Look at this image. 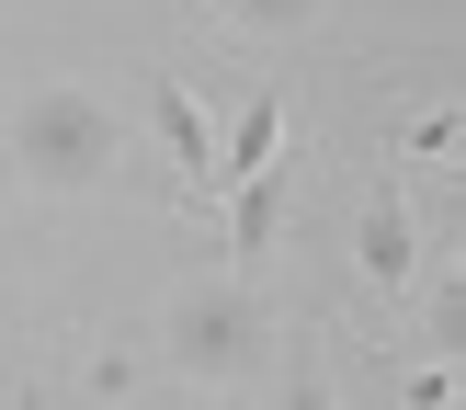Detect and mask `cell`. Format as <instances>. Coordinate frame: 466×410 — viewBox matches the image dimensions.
Returning a JSON list of instances; mask_svg holds the SVG:
<instances>
[{"instance_id":"obj_7","label":"cell","mask_w":466,"mask_h":410,"mask_svg":"<svg viewBox=\"0 0 466 410\" xmlns=\"http://www.w3.org/2000/svg\"><path fill=\"white\" fill-rule=\"evenodd\" d=\"M273 410H341V399H330V364H319V342H296V354H285V399H273Z\"/></svg>"},{"instance_id":"obj_6","label":"cell","mask_w":466,"mask_h":410,"mask_svg":"<svg viewBox=\"0 0 466 410\" xmlns=\"http://www.w3.org/2000/svg\"><path fill=\"white\" fill-rule=\"evenodd\" d=\"M387 159H399V171H444V159H455V103H421V114L399 126V149H387Z\"/></svg>"},{"instance_id":"obj_1","label":"cell","mask_w":466,"mask_h":410,"mask_svg":"<svg viewBox=\"0 0 466 410\" xmlns=\"http://www.w3.org/2000/svg\"><path fill=\"white\" fill-rule=\"evenodd\" d=\"M262 342H273V308H262V285H239V273H217V285H182V308H171V354H182V376H250L262 364Z\"/></svg>"},{"instance_id":"obj_3","label":"cell","mask_w":466,"mask_h":410,"mask_svg":"<svg viewBox=\"0 0 466 410\" xmlns=\"http://www.w3.org/2000/svg\"><path fill=\"white\" fill-rule=\"evenodd\" d=\"M353 273H364L376 308H410V285H421V217H410L399 171H376L364 205H353Z\"/></svg>"},{"instance_id":"obj_2","label":"cell","mask_w":466,"mask_h":410,"mask_svg":"<svg viewBox=\"0 0 466 410\" xmlns=\"http://www.w3.org/2000/svg\"><path fill=\"white\" fill-rule=\"evenodd\" d=\"M12 159L35 182H91L114 159V114L91 103V91H35V103L12 114Z\"/></svg>"},{"instance_id":"obj_5","label":"cell","mask_w":466,"mask_h":410,"mask_svg":"<svg viewBox=\"0 0 466 410\" xmlns=\"http://www.w3.org/2000/svg\"><path fill=\"white\" fill-rule=\"evenodd\" d=\"M250 171H285V91H250L228 114V137H217V194L250 182Z\"/></svg>"},{"instance_id":"obj_8","label":"cell","mask_w":466,"mask_h":410,"mask_svg":"<svg viewBox=\"0 0 466 410\" xmlns=\"http://www.w3.org/2000/svg\"><path fill=\"white\" fill-rule=\"evenodd\" d=\"M228 23H239V35H296V23L319 12V0H217Z\"/></svg>"},{"instance_id":"obj_4","label":"cell","mask_w":466,"mask_h":410,"mask_svg":"<svg viewBox=\"0 0 466 410\" xmlns=\"http://www.w3.org/2000/svg\"><path fill=\"white\" fill-rule=\"evenodd\" d=\"M148 114H159V137H171V159H182V194L217 205V126H205V103L159 68V80H148Z\"/></svg>"}]
</instances>
